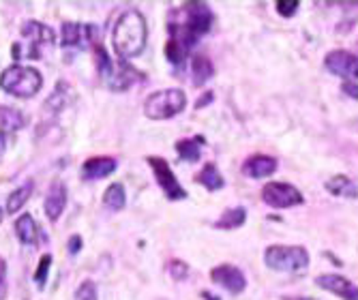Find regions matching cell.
<instances>
[{"instance_id": "21", "label": "cell", "mask_w": 358, "mask_h": 300, "mask_svg": "<svg viewBox=\"0 0 358 300\" xmlns=\"http://www.w3.org/2000/svg\"><path fill=\"white\" fill-rule=\"evenodd\" d=\"M195 183H200L202 187H206L208 191H219V189H223L225 187V180H223V176L219 174V170H217V165L215 163H206L204 168H202V172L195 176Z\"/></svg>"}, {"instance_id": "24", "label": "cell", "mask_w": 358, "mask_h": 300, "mask_svg": "<svg viewBox=\"0 0 358 300\" xmlns=\"http://www.w3.org/2000/svg\"><path fill=\"white\" fill-rule=\"evenodd\" d=\"M124 202H127V193H124V187L120 183H114L106 189L103 193V204L110 208V210H122L124 208Z\"/></svg>"}, {"instance_id": "26", "label": "cell", "mask_w": 358, "mask_h": 300, "mask_svg": "<svg viewBox=\"0 0 358 300\" xmlns=\"http://www.w3.org/2000/svg\"><path fill=\"white\" fill-rule=\"evenodd\" d=\"M67 99H69L67 86H64V82H58L56 84V90L48 99V108H52L54 112H58V110H62L64 106H67Z\"/></svg>"}, {"instance_id": "6", "label": "cell", "mask_w": 358, "mask_h": 300, "mask_svg": "<svg viewBox=\"0 0 358 300\" xmlns=\"http://www.w3.org/2000/svg\"><path fill=\"white\" fill-rule=\"evenodd\" d=\"M148 163H150V170L155 174V180L157 185L164 189L166 197L172 199V202H178V199H187L189 193L180 187L178 178L174 176L172 168L168 165L166 159H161V157H148Z\"/></svg>"}, {"instance_id": "36", "label": "cell", "mask_w": 358, "mask_h": 300, "mask_svg": "<svg viewBox=\"0 0 358 300\" xmlns=\"http://www.w3.org/2000/svg\"><path fill=\"white\" fill-rule=\"evenodd\" d=\"M3 219H5V210L0 208V223H3Z\"/></svg>"}, {"instance_id": "35", "label": "cell", "mask_w": 358, "mask_h": 300, "mask_svg": "<svg viewBox=\"0 0 358 300\" xmlns=\"http://www.w3.org/2000/svg\"><path fill=\"white\" fill-rule=\"evenodd\" d=\"M287 300H315V298H309V296H301V298H287Z\"/></svg>"}, {"instance_id": "34", "label": "cell", "mask_w": 358, "mask_h": 300, "mask_svg": "<svg viewBox=\"0 0 358 300\" xmlns=\"http://www.w3.org/2000/svg\"><path fill=\"white\" fill-rule=\"evenodd\" d=\"M210 101H213V92H206V94H202V97H200V101H198V103H195V108H202L204 103L208 106Z\"/></svg>"}, {"instance_id": "1", "label": "cell", "mask_w": 358, "mask_h": 300, "mask_svg": "<svg viewBox=\"0 0 358 300\" xmlns=\"http://www.w3.org/2000/svg\"><path fill=\"white\" fill-rule=\"evenodd\" d=\"M213 26V11L202 3H189L182 11L170 15V41L166 45V56L172 64L180 66L189 50L198 43Z\"/></svg>"}, {"instance_id": "32", "label": "cell", "mask_w": 358, "mask_h": 300, "mask_svg": "<svg viewBox=\"0 0 358 300\" xmlns=\"http://www.w3.org/2000/svg\"><path fill=\"white\" fill-rule=\"evenodd\" d=\"M341 90H343L348 97L358 99V84H356V82H343V84H341Z\"/></svg>"}, {"instance_id": "25", "label": "cell", "mask_w": 358, "mask_h": 300, "mask_svg": "<svg viewBox=\"0 0 358 300\" xmlns=\"http://www.w3.org/2000/svg\"><path fill=\"white\" fill-rule=\"evenodd\" d=\"M30 195H32V183H24L22 187H17V189L9 195V199H7V213H9V215H15V213L28 202Z\"/></svg>"}, {"instance_id": "4", "label": "cell", "mask_w": 358, "mask_h": 300, "mask_svg": "<svg viewBox=\"0 0 358 300\" xmlns=\"http://www.w3.org/2000/svg\"><path fill=\"white\" fill-rule=\"evenodd\" d=\"M187 108V94L180 88H166L152 92L146 103H144V114L150 120H168L178 116Z\"/></svg>"}, {"instance_id": "12", "label": "cell", "mask_w": 358, "mask_h": 300, "mask_svg": "<svg viewBox=\"0 0 358 300\" xmlns=\"http://www.w3.org/2000/svg\"><path fill=\"white\" fill-rule=\"evenodd\" d=\"M315 283L343 300H358V285H354L350 279L335 275V273H327V275H320L315 277Z\"/></svg>"}, {"instance_id": "13", "label": "cell", "mask_w": 358, "mask_h": 300, "mask_svg": "<svg viewBox=\"0 0 358 300\" xmlns=\"http://www.w3.org/2000/svg\"><path fill=\"white\" fill-rule=\"evenodd\" d=\"M101 78L110 84L112 90H127L129 86H131L140 78V73L127 60L118 58V64H112L110 69H108V73L101 76Z\"/></svg>"}, {"instance_id": "27", "label": "cell", "mask_w": 358, "mask_h": 300, "mask_svg": "<svg viewBox=\"0 0 358 300\" xmlns=\"http://www.w3.org/2000/svg\"><path fill=\"white\" fill-rule=\"evenodd\" d=\"M299 7H301L299 0H277L275 3V9L281 17H292L299 11Z\"/></svg>"}, {"instance_id": "9", "label": "cell", "mask_w": 358, "mask_h": 300, "mask_svg": "<svg viewBox=\"0 0 358 300\" xmlns=\"http://www.w3.org/2000/svg\"><path fill=\"white\" fill-rule=\"evenodd\" d=\"M22 37L32 48L30 50V58H37L39 56V45H54V41H56L54 30L50 26L37 22V20L24 22V26H22Z\"/></svg>"}, {"instance_id": "15", "label": "cell", "mask_w": 358, "mask_h": 300, "mask_svg": "<svg viewBox=\"0 0 358 300\" xmlns=\"http://www.w3.org/2000/svg\"><path fill=\"white\" fill-rule=\"evenodd\" d=\"M116 170V161L112 157H92L82 165V178L86 180H101Z\"/></svg>"}, {"instance_id": "11", "label": "cell", "mask_w": 358, "mask_h": 300, "mask_svg": "<svg viewBox=\"0 0 358 300\" xmlns=\"http://www.w3.org/2000/svg\"><path fill=\"white\" fill-rule=\"evenodd\" d=\"M94 26L90 24H78V22H64L62 30H60V45L64 50L69 48H80V45H88L94 37Z\"/></svg>"}, {"instance_id": "22", "label": "cell", "mask_w": 358, "mask_h": 300, "mask_svg": "<svg viewBox=\"0 0 358 300\" xmlns=\"http://www.w3.org/2000/svg\"><path fill=\"white\" fill-rule=\"evenodd\" d=\"M15 231H17V238L24 245H35L37 243V223L30 215H22L15 221Z\"/></svg>"}, {"instance_id": "28", "label": "cell", "mask_w": 358, "mask_h": 300, "mask_svg": "<svg viewBox=\"0 0 358 300\" xmlns=\"http://www.w3.org/2000/svg\"><path fill=\"white\" fill-rule=\"evenodd\" d=\"M50 266H52V255H43L39 259V266H37V271H35V281L39 287L45 285V279H48V273H50Z\"/></svg>"}, {"instance_id": "20", "label": "cell", "mask_w": 358, "mask_h": 300, "mask_svg": "<svg viewBox=\"0 0 358 300\" xmlns=\"http://www.w3.org/2000/svg\"><path fill=\"white\" fill-rule=\"evenodd\" d=\"M24 127H26V116L20 110L7 108V106L0 108V131H3V133H13L17 129H24Z\"/></svg>"}, {"instance_id": "16", "label": "cell", "mask_w": 358, "mask_h": 300, "mask_svg": "<svg viewBox=\"0 0 358 300\" xmlns=\"http://www.w3.org/2000/svg\"><path fill=\"white\" fill-rule=\"evenodd\" d=\"M64 206H67V189H64L62 183H54L50 187L48 195H45V215H48V219L56 221L62 215Z\"/></svg>"}, {"instance_id": "8", "label": "cell", "mask_w": 358, "mask_h": 300, "mask_svg": "<svg viewBox=\"0 0 358 300\" xmlns=\"http://www.w3.org/2000/svg\"><path fill=\"white\" fill-rule=\"evenodd\" d=\"M324 66L337 78L358 84V56L345 50H333L324 58Z\"/></svg>"}, {"instance_id": "33", "label": "cell", "mask_w": 358, "mask_h": 300, "mask_svg": "<svg viewBox=\"0 0 358 300\" xmlns=\"http://www.w3.org/2000/svg\"><path fill=\"white\" fill-rule=\"evenodd\" d=\"M80 249H82V238L76 234V236H71V241H69V253L76 255V253H80Z\"/></svg>"}, {"instance_id": "17", "label": "cell", "mask_w": 358, "mask_h": 300, "mask_svg": "<svg viewBox=\"0 0 358 300\" xmlns=\"http://www.w3.org/2000/svg\"><path fill=\"white\" fill-rule=\"evenodd\" d=\"M206 144V140L202 136H195V138H185V140H178L176 142V152L182 161H189V163H195L200 161L202 157V146Z\"/></svg>"}, {"instance_id": "7", "label": "cell", "mask_w": 358, "mask_h": 300, "mask_svg": "<svg viewBox=\"0 0 358 300\" xmlns=\"http://www.w3.org/2000/svg\"><path fill=\"white\" fill-rule=\"evenodd\" d=\"M262 199L264 204L271 208H292V206H301L305 202L303 193L287 183H268L262 189Z\"/></svg>"}, {"instance_id": "30", "label": "cell", "mask_w": 358, "mask_h": 300, "mask_svg": "<svg viewBox=\"0 0 358 300\" xmlns=\"http://www.w3.org/2000/svg\"><path fill=\"white\" fill-rule=\"evenodd\" d=\"M170 275L176 281H185L189 277V266L185 262H180V259H172L170 262Z\"/></svg>"}, {"instance_id": "5", "label": "cell", "mask_w": 358, "mask_h": 300, "mask_svg": "<svg viewBox=\"0 0 358 300\" xmlns=\"http://www.w3.org/2000/svg\"><path fill=\"white\" fill-rule=\"evenodd\" d=\"M264 264L271 271L299 273L309 266V253L299 245H271L264 253Z\"/></svg>"}, {"instance_id": "23", "label": "cell", "mask_w": 358, "mask_h": 300, "mask_svg": "<svg viewBox=\"0 0 358 300\" xmlns=\"http://www.w3.org/2000/svg\"><path fill=\"white\" fill-rule=\"evenodd\" d=\"M247 221V210L243 206H236V208H230L221 215V219L215 223L217 229H236L241 225H245Z\"/></svg>"}, {"instance_id": "29", "label": "cell", "mask_w": 358, "mask_h": 300, "mask_svg": "<svg viewBox=\"0 0 358 300\" xmlns=\"http://www.w3.org/2000/svg\"><path fill=\"white\" fill-rule=\"evenodd\" d=\"M76 300H96V285L92 281H82L76 292Z\"/></svg>"}, {"instance_id": "10", "label": "cell", "mask_w": 358, "mask_h": 300, "mask_svg": "<svg viewBox=\"0 0 358 300\" xmlns=\"http://www.w3.org/2000/svg\"><path fill=\"white\" fill-rule=\"evenodd\" d=\"M210 279H213V283L223 285L230 294H241L247 287V279H245L243 271L236 269V266H232V264L215 266V269L210 271Z\"/></svg>"}, {"instance_id": "19", "label": "cell", "mask_w": 358, "mask_h": 300, "mask_svg": "<svg viewBox=\"0 0 358 300\" xmlns=\"http://www.w3.org/2000/svg\"><path fill=\"white\" fill-rule=\"evenodd\" d=\"M213 73H215V69H213V64H210V60L206 56L195 54L191 58V80H193L195 86L206 84L213 78Z\"/></svg>"}, {"instance_id": "2", "label": "cell", "mask_w": 358, "mask_h": 300, "mask_svg": "<svg viewBox=\"0 0 358 300\" xmlns=\"http://www.w3.org/2000/svg\"><path fill=\"white\" fill-rule=\"evenodd\" d=\"M148 30H146V20L140 11H124L116 26H114V50L120 60H129L134 56H140L146 48Z\"/></svg>"}, {"instance_id": "14", "label": "cell", "mask_w": 358, "mask_h": 300, "mask_svg": "<svg viewBox=\"0 0 358 300\" xmlns=\"http://www.w3.org/2000/svg\"><path fill=\"white\" fill-rule=\"evenodd\" d=\"M277 172V159L268 155H251L243 163V174L249 178H266Z\"/></svg>"}, {"instance_id": "18", "label": "cell", "mask_w": 358, "mask_h": 300, "mask_svg": "<svg viewBox=\"0 0 358 300\" xmlns=\"http://www.w3.org/2000/svg\"><path fill=\"white\" fill-rule=\"evenodd\" d=\"M327 191L333 193L335 197H348V199H356L358 197V185L354 180H350L348 176H343V174L333 176L327 183Z\"/></svg>"}, {"instance_id": "3", "label": "cell", "mask_w": 358, "mask_h": 300, "mask_svg": "<svg viewBox=\"0 0 358 300\" xmlns=\"http://www.w3.org/2000/svg\"><path fill=\"white\" fill-rule=\"evenodd\" d=\"M41 86H43V78L35 66L13 64L0 76V88L13 97H20V99L35 97L41 90Z\"/></svg>"}, {"instance_id": "31", "label": "cell", "mask_w": 358, "mask_h": 300, "mask_svg": "<svg viewBox=\"0 0 358 300\" xmlns=\"http://www.w3.org/2000/svg\"><path fill=\"white\" fill-rule=\"evenodd\" d=\"M5 277H7V262L0 257V298H5L7 290H5Z\"/></svg>"}]
</instances>
